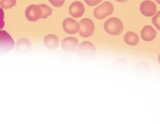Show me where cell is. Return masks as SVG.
Returning <instances> with one entry per match:
<instances>
[{
    "mask_svg": "<svg viewBox=\"0 0 160 124\" xmlns=\"http://www.w3.org/2000/svg\"><path fill=\"white\" fill-rule=\"evenodd\" d=\"M85 7L80 2H74L69 7V14L72 17L79 18L84 14Z\"/></svg>",
    "mask_w": 160,
    "mask_h": 124,
    "instance_id": "30bf717a",
    "label": "cell"
},
{
    "mask_svg": "<svg viewBox=\"0 0 160 124\" xmlns=\"http://www.w3.org/2000/svg\"><path fill=\"white\" fill-rule=\"evenodd\" d=\"M141 14L144 17H153L156 14L157 6L153 2L149 0H145L141 4L140 7Z\"/></svg>",
    "mask_w": 160,
    "mask_h": 124,
    "instance_id": "52a82bcc",
    "label": "cell"
},
{
    "mask_svg": "<svg viewBox=\"0 0 160 124\" xmlns=\"http://www.w3.org/2000/svg\"><path fill=\"white\" fill-rule=\"evenodd\" d=\"M25 17L29 21L35 22L42 17V10L40 5H30L26 9Z\"/></svg>",
    "mask_w": 160,
    "mask_h": 124,
    "instance_id": "8992f818",
    "label": "cell"
},
{
    "mask_svg": "<svg viewBox=\"0 0 160 124\" xmlns=\"http://www.w3.org/2000/svg\"><path fill=\"white\" fill-rule=\"evenodd\" d=\"M78 45V41L74 37H67L61 42V48L67 53H73Z\"/></svg>",
    "mask_w": 160,
    "mask_h": 124,
    "instance_id": "9c48e42d",
    "label": "cell"
},
{
    "mask_svg": "<svg viewBox=\"0 0 160 124\" xmlns=\"http://www.w3.org/2000/svg\"><path fill=\"white\" fill-rule=\"evenodd\" d=\"M41 10H42V17H41V19H47L48 17L51 16V14H52V9L50 8L49 7L47 6V5L46 4H39Z\"/></svg>",
    "mask_w": 160,
    "mask_h": 124,
    "instance_id": "9a60e30c",
    "label": "cell"
},
{
    "mask_svg": "<svg viewBox=\"0 0 160 124\" xmlns=\"http://www.w3.org/2000/svg\"><path fill=\"white\" fill-rule=\"evenodd\" d=\"M157 36L156 31L151 26H145L141 31V37L144 41H152Z\"/></svg>",
    "mask_w": 160,
    "mask_h": 124,
    "instance_id": "7c38bea8",
    "label": "cell"
},
{
    "mask_svg": "<svg viewBox=\"0 0 160 124\" xmlns=\"http://www.w3.org/2000/svg\"><path fill=\"white\" fill-rule=\"evenodd\" d=\"M14 46V41L8 33L0 31V55L9 53Z\"/></svg>",
    "mask_w": 160,
    "mask_h": 124,
    "instance_id": "7a4b0ae2",
    "label": "cell"
},
{
    "mask_svg": "<svg viewBox=\"0 0 160 124\" xmlns=\"http://www.w3.org/2000/svg\"><path fill=\"white\" fill-rule=\"evenodd\" d=\"M159 16H160V12H157L155 16L152 18V23L155 26L156 28L158 30H160V26H159Z\"/></svg>",
    "mask_w": 160,
    "mask_h": 124,
    "instance_id": "2e32d148",
    "label": "cell"
},
{
    "mask_svg": "<svg viewBox=\"0 0 160 124\" xmlns=\"http://www.w3.org/2000/svg\"><path fill=\"white\" fill-rule=\"evenodd\" d=\"M105 31L111 36H118L122 32L124 26L121 20L117 17H111L104 24Z\"/></svg>",
    "mask_w": 160,
    "mask_h": 124,
    "instance_id": "6da1fadb",
    "label": "cell"
},
{
    "mask_svg": "<svg viewBox=\"0 0 160 124\" xmlns=\"http://www.w3.org/2000/svg\"><path fill=\"white\" fill-rule=\"evenodd\" d=\"M86 2V3L90 7H93L96 6L97 4L100 3L102 0H84Z\"/></svg>",
    "mask_w": 160,
    "mask_h": 124,
    "instance_id": "d6986e66",
    "label": "cell"
},
{
    "mask_svg": "<svg viewBox=\"0 0 160 124\" xmlns=\"http://www.w3.org/2000/svg\"><path fill=\"white\" fill-rule=\"evenodd\" d=\"M114 12V6L110 2H105L94 9L93 15L98 19H103L112 14Z\"/></svg>",
    "mask_w": 160,
    "mask_h": 124,
    "instance_id": "3957f363",
    "label": "cell"
},
{
    "mask_svg": "<svg viewBox=\"0 0 160 124\" xmlns=\"http://www.w3.org/2000/svg\"><path fill=\"white\" fill-rule=\"evenodd\" d=\"M16 4V0H1L0 1V8L2 9H9L13 8Z\"/></svg>",
    "mask_w": 160,
    "mask_h": 124,
    "instance_id": "5bb4252c",
    "label": "cell"
},
{
    "mask_svg": "<svg viewBox=\"0 0 160 124\" xmlns=\"http://www.w3.org/2000/svg\"><path fill=\"white\" fill-rule=\"evenodd\" d=\"M4 12L3 11V9L2 8H0V29L3 28L4 26Z\"/></svg>",
    "mask_w": 160,
    "mask_h": 124,
    "instance_id": "ac0fdd59",
    "label": "cell"
},
{
    "mask_svg": "<svg viewBox=\"0 0 160 124\" xmlns=\"http://www.w3.org/2000/svg\"><path fill=\"white\" fill-rule=\"evenodd\" d=\"M60 42L59 37L54 34H48L43 39L45 46L49 50H54L57 48Z\"/></svg>",
    "mask_w": 160,
    "mask_h": 124,
    "instance_id": "8fae6325",
    "label": "cell"
},
{
    "mask_svg": "<svg viewBox=\"0 0 160 124\" xmlns=\"http://www.w3.org/2000/svg\"><path fill=\"white\" fill-rule=\"evenodd\" d=\"M139 37L135 33L128 31L125 33L124 36V41L128 45L131 46H135L138 44L139 43Z\"/></svg>",
    "mask_w": 160,
    "mask_h": 124,
    "instance_id": "4fadbf2b",
    "label": "cell"
},
{
    "mask_svg": "<svg viewBox=\"0 0 160 124\" xmlns=\"http://www.w3.org/2000/svg\"><path fill=\"white\" fill-rule=\"evenodd\" d=\"M48 2L55 7H61L65 3V0H48Z\"/></svg>",
    "mask_w": 160,
    "mask_h": 124,
    "instance_id": "e0dca14e",
    "label": "cell"
},
{
    "mask_svg": "<svg viewBox=\"0 0 160 124\" xmlns=\"http://www.w3.org/2000/svg\"><path fill=\"white\" fill-rule=\"evenodd\" d=\"M116 1L118 2H120V3H124V2H126L128 0H116Z\"/></svg>",
    "mask_w": 160,
    "mask_h": 124,
    "instance_id": "ffe728a7",
    "label": "cell"
},
{
    "mask_svg": "<svg viewBox=\"0 0 160 124\" xmlns=\"http://www.w3.org/2000/svg\"><path fill=\"white\" fill-rule=\"evenodd\" d=\"M62 26L64 31L68 34H76L80 28L78 23L71 18H67L64 20Z\"/></svg>",
    "mask_w": 160,
    "mask_h": 124,
    "instance_id": "ba28073f",
    "label": "cell"
},
{
    "mask_svg": "<svg viewBox=\"0 0 160 124\" xmlns=\"http://www.w3.org/2000/svg\"><path fill=\"white\" fill-rule=\"evenodd\" d=\"M80 35L83 38L90 37L92 35L95 30L93 21L90 19H83L80 21Z\"/></svg>",
    "mask_w": 160,
    "mask_h": 124,
    "instance_id": "277c9868",
    "label": "cell"
},
{
    "mask_svg": "<svg viewBox=\"0 0 160 124\" xmlns=\"http://www.w3.org/2000/svg\"><path fill=\"white\" fill-rule=\"evenodd\" d=\"M77 54L80 57L92 58V57L95 56L96 50H95V46L92 43L89 42V41H85L78 46Z\"/></svg>",
    "mask_w": 160,
    "mask_h": 124,
    "instance_id": "5b68a950",
    "label": "cell"
},
{
    "mask_svg": "<svg viewBox=\"0 0 160 124\" xmlns=\"http://www.w3.org/2000/svg\"><path fill=\"white\" fill-rule=\"evenodd\" d=\"M156 2H157L158 4H160V0H156Z\"/></svg>",
    "mask_w": 160,
    "mask_h": 124,
    "instance_id": "44dd1931",
    "label": "cell"
}]
</instances>
